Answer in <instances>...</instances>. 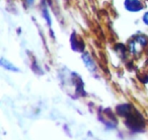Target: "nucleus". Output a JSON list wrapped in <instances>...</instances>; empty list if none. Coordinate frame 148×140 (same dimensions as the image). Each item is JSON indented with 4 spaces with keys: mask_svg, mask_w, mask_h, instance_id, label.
I'll list each match as a JSON object with an SVG mask.
<instances>
[{
    "mask_svg": "<svg viewBox=\"0 0 148 140\" xmlns=\"http://www.w3.org/2000/svg\"><path fill=\"white\" fill-rule=\"evenodd\" d=\"M124 7L129 12L136 13L143 10L144 4L141 0H124Z\"/></svg>",
    "mask_w": 148,
    "mask_h": 140,
    "instance_id": "f257e3e1",
    "label": "nucleus"
},
{
    "mask_svg": "<svg viewBox=\"0 0 148 140\" xmlns=\"http://www.w3.org/2000/svg\"><path fill=\"white\" fill-rule=\"evenodd\" d=\"M142 21H143L144 25L148 27V10L145 11V12L143 13V16H142Z\"/></svg>",
    "mask_w": 148,
    "mask_h": 140,
    "instance_id": "423d86ee",
    "label": "nucleus"
},
{
    "mask_svg": "<svg viewBox=\"0 0 148 140\" xmlns=\"http://www.w3.org/2000/svg\"><path fill=\"white\" fill-rule=\"evenodd\" d=\"M71 48L76 52H82L84 49V44L82 40H80L75 34H72L71 36Z\"/></svg>",
    "mask_w": 148,
    "mask_h": 140,
    "instance_id": "7ed1b4c3",
    "label": "nucleus"
},
{
    "mask_svg": "<svg viewBox=\"0 0 148 140\" xmlns=\"http://www.w3.org/2000/svg\"><path fill=\"white\" fill-rule=\"evenodd\" d=\"M42 16L44 17V19L46 21L47 25L51 27H52V17H51V14H50V12H49V9H48L46 6H44L43 8H42Z\"/></svg>",
    "mask_w": 148,
    "mask_h": 140,
    "instance_id": "39448f33",
    "label": "nucleus"
},
{
    "mask_svg": "<svg viewBox=\"0 0 148 140\" xmlns=\"http://www.w3.org/2000/svg\"><path fill=\"white\" fill-rule=\"evenodd\" d=\"M81 59H82L85 67H86L87 70H89L90 72H95V70H97V65H95V61H93L92 57H91L89 53H83L82 55H81Z\"/></svg>",
    "mask_w": 148,
    "mask_h": 140,
    "instance_id": "f03ea898",
    "label": "nucleus"
},
{
    "mask_svg": "<svg viewBox=\"0 0 148 140\" xmlns=\"http://www.w3.org/2000/svg\"><path fill=\"white\" fill-rule=\"evenodd\" d=\"M25 1H27V3L29 5V6L34 5V3H35V0H25Z\"/></svg>",
    "mask_w": 148,
    "mask_h": 140,
    "instance_id": "0eeeda50",
    "label": "nucleus"
},
{
    "mask_svg": "<svg viewBox=\"0 0 148 140\" xmlns=\"http://www.w3.org/2000/svg\"><path fill=\"white\" fill-rule=\"evenodd\" d=\"M0 65L2 66L4 69L8 70V71H12V72H19V71H21L18 67H16L14 64H12L10 61H8V60H6L4 57H2L1 60H0Z\"/></svg>",
    "mask_w": 148,
    "mask_h": 140,
    "instance_id": "20e7f679",
    "label": "nucleus"
},
{
    "mask_svg": "<svg viewBox=\"0 0 148 140\" xmlns=\"http://www.w3.org/2000/svg\"><path fill=\"white\" fill-rule=\"evenodd\" d=\"M147 1H148V0H147Z\"/></svg>",
    "mask_w": 148,
    "mask_h": 140,
    "instance_id": "6e6552de",
    "label": "nucleus"
}]
</instances>
